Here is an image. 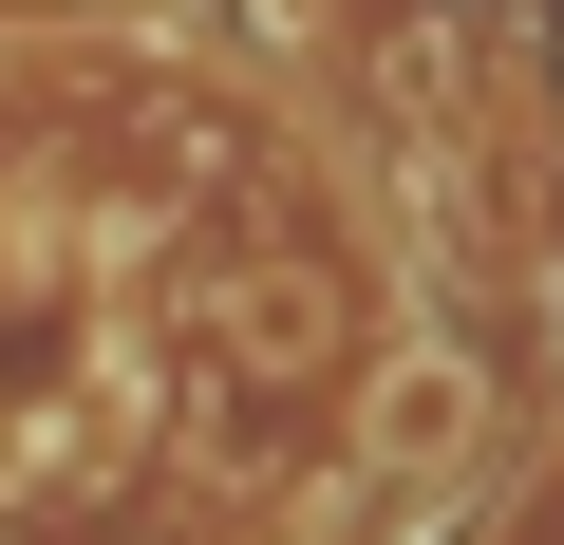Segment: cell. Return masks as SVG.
Here are the masks:
<instances>
[{"label": "cell", "mask_w": 564, "mask_h": 545, "mask_svg": "<svg viewBox=\"0 0 564 545\" xmlns=\"http://www.w3.org/2000/svg\"><path fill=\"white\" fill-rule=\"evenodd\" d=\"M489 451V377H470V339H395L377 377H358V489H414V508H452V470Z\"/></svg>", "instance_id": "obj_1"}]
</instances>
